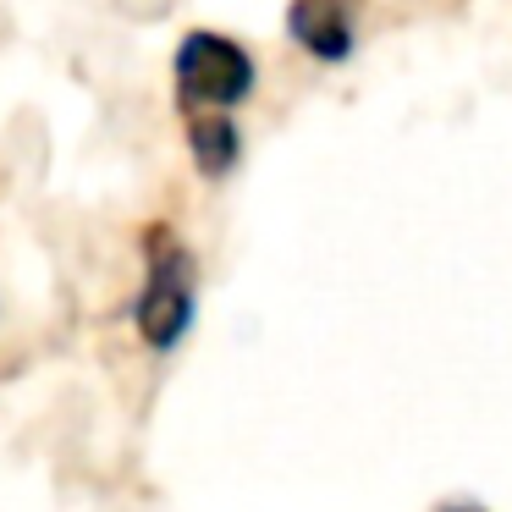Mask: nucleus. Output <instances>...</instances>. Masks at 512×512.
<instances>
[{
	"mask_svg": "<svg viewBox=\"0 0 512 512\" xmlns=\"http://www.w3.org/2000/svg\"><path fill=\"white\" fill-rule=\"evenodd\" d=\"M435 512H490L485 501H468V496H452V501H441Z\"/></svg>",
	"mask_w": 512,
	"mask_h": 512,
	"instance_id": "obj_5",
	"label": "nucleus"
},
{
	"mask_svg": "<svg viewBox=\"0 0 512 512\" xmlns=\"http://www.w3.org/2000/svg\"><path fill=\"white\" fill-rule=\"evenodd\" d=\"M199 320V259L177 226L155 221L144 232V287L133 298V331L155 358L177 353Z\"/></svg>",
	"mask_w": 512,
	"mask_h": 512,
	"instance_id": "obj_1",
	"label": "nucleus"
},
{
	"mask_svg": "<svg viewBox=\"0 0 512 512\" xmlns=\"http://www.w3.org/2000/svg\"><path fill=\"white\" fill-rule=\"evenodd\" d=\"M182 122H188V160L204 182H226L243 166V133H237L232 111H199Z\"/></svg>",
	"mask_w": 512,
	"mask_h": 512,
	"instance_id": "obj_4",
	"label": "nucleus"
},
{
	"mask_svg": "<svg viewBox=\"0 0 512 512\" xmlns=\"http://www.w3.org/2000/svg\"><path fill=\"white\" fill-rule=\"evenodd\" d=\"M287 39L303 56L342 67L358 50V23H353V0H292L287 6Z\"/></svg>",
	"mask_w": 512,
	"mask_h": 512,
	"instance_id": "obj_3",
	"label": "nucleus"
},
{
	"mask_svg": "<svg viewBox=\"0 0 512 512\" xmlns=\"http://www.w3.org/2000/svg\"><path fill=\"white\" fill-rule=\"evenodd\" d=\"M171 89H177V111H237L254 100L259 89V61L243 39L215 34V28H188L171 56Z\"/></svg>",
	"mask_w": 512,
	"mask_h": 512,
	"instance_id": "obj_2",
	"label": "nucleus"
}]
</instances>
